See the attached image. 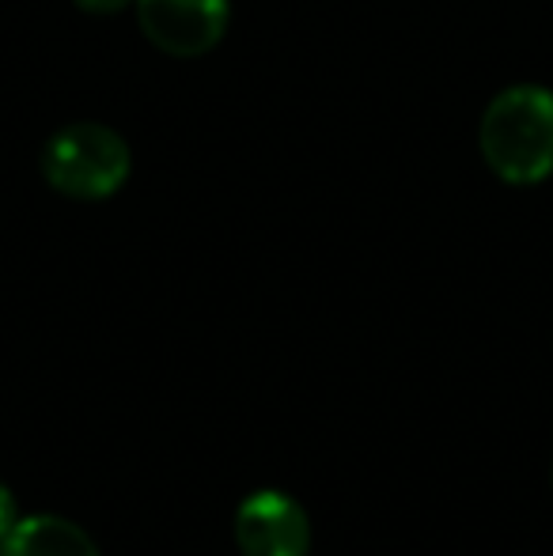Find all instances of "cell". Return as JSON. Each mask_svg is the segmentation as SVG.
I'll use <instances>...</instances> for the list:
<instances>
[{
	"label": "cell",
	"instance_id": "277c9868",
	"mask_svg": "<svg viewBox=\"0 0 553 556\" xmlns=\"http://www.w3.org/2000/svg\"><path fill=\"white\" fill-rule=\"evenodd\" d=\"M236 545L243 556H307L311 519L292 496L262 489L239 504Z\"/></svg>",
	"mask_w": 553,
	"mask_h": 556
},
{
	"label": "cell",
	"instance_id": "6da1fadb",
	"mask_svg": "<svg viewBox=\"0 0 553 556\" xmlns=\"http://www.w3.org/2000/svg\"><path fill=\"white\" fill-rule=\"evenodd\" d=\"M478 144L489 170L508 186H539L553 175V91L504 88L481 114Z\"/></svg>",
	"mask_w": 553,
	"mask_h": 556
},
{
	"label": "cell",
	"instance_id": "5b68a950",
	"mask_svg": "<svg viewBox=\"0 0 553 556\" xmlns=\"http://www.w3.org/2000/svg\"><path fill=\"white\" fill-rule=\"evenodd\" d=\"M0 556H103L76 522L61 515H27L4 538Z\"/></svg>",
	"mask_w": 553,
	"mask_h": 556
},
{
	"label": "cell",
	"instance_id": "52a82bcc",
	"mask_svg": "<svg viewBox=\"0 0 553 556\" xmlns=\"http://www.w3.org/2000/svg\"><path fill=\"white\" fill-rule=\"evenodd\" d=\"M73 4L91 15H114V12H122V8L137 4V0H73Z\"/></svg>",
	"mask_w": 553,
	"mask_h": 556
},
{
	"label": "cell",
	"instance_id": "ba28073f",
	"mask_svg": "<svg viewBox=\"0 0 553 556\" xmlns=\"http://www.w3.org/2000/svg\"><path fill=\"white\" fill-rule=\"evenodd\" d=\"M550 477H553V473H550Z\"/></svg>",
	"mask_w": 553,
	"mask_h": 556
},
{
	"label": "cell",
	"instance_id": "8992f818",
	"mask_svg": "<svg viewBox=\"0 0 553 556\" xmlns=\"http://www.w3.org/2000/svg\"><path fill=\"white\" fill-rule=\"evenodd\" d=\"M15 522H20V515H15V496H12V489L0 481V538H4Z\"/></svg>",
	"mask_w": 553,
	"mask_h": 556
},
{
	"label": "cell",
	"instance_id": "7a4b0ae2",
	"mask_svg": "<svg viewBox=\"0 0 553 556\" xmlns=\"http://www.w3.org/2000/svg\"><path fill=\"white\" fill-rule=\"evenodd\" d=\"M134 170L126 137L99 122L58 129L42 148V175L58 193L76 201H103L126 186Z\"/></svg>",
	"mask_w": 553,
	"mask_h": 556
},
{
	"label": "cell",
	"instance_id": "3957f363",
	"mask_svg": "<svg viewBox=\"0 0 553 556\" xmlns=\"http://www.w3.org/2000/svg\"><path fill=\"white\" fill-rule=\"evenodd\" d=\"M137 23L167 58H201L228 30V0H137Z\"/></svg>",
	"mask_w": 553,
	"mask_h": 556
}]
</instances>
